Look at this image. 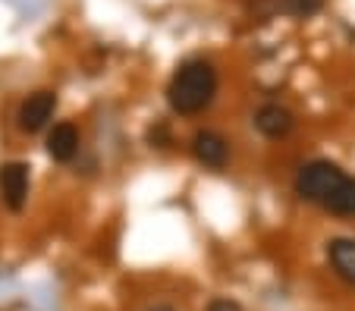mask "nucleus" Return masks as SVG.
Listing matches in <instances>:
<instances>
[{
  "mask_svg": "<svg viewBox=\"0 0 355 311\" xmlns=\"http://www.w3.org/2000/svg\"><path fill=\"white\" fill-rule=\"evenodd\" d=\"M54 110H57L54 91H35L19 107V129L22 132H38V129L47 126V120L54 116Z\"/></svg>",
  "mask_w": 355,
  "mask_h": 311,
  "instance_id": "3",
  "label": "nucleus"
},
{
  "mask_svg": "<svg viewBox=\"0 0 355 311\" xmlns=\"http://www.w3.org/2000/svg\"><path fill=\"white\" fill-rule=\"evenodd\" d=\"M0 195L7 202L10 211H22L28 198V167L19 161L3 163L0 167Z\"/></svg>",
  "mask_w": 355,
  "mask_h": 311,
  "instance_id": "4",
  "label": "nucleus"
},
{
  "mask_svg": "<svg viewBox=\"0 0 355 311\" xmlns=\"http://www.w3.org/2000/svg\"><path fill=\"white\" fill-rule=\"evenodd\" d=\"M155 311H173V308H170V305H161V308H155Z\"/></svg>",
  "mask_w": 355,
  "mask_h": 311,
  "instance_id": "12",
  "label": "nucleus"
},
{
  "mask_svg": "<svg viewBox=\"0 0 355 311\" xmlns=\"http://www.w3.org/2000/svg\"><path fill=\"white\" fill-rule=\"evenodd\" d=\"M208 311H242L236 302H230V299H214V302L208 305Z\"/></svg>",
  "mask_w": 355,
  "mask_h": 311,
  "instance_id": "11",
  "label": "nucleus"
},
{
  "mask_svg": "<svg viewBox=\"0 0 355 311\" xmlns=\"http://www.w3.org/2000/svg\"><path fill=\"white\" fill-rule=\"evenodd\" d=\"M324 208L334 211V214H355V179H349L346 176V183H343L340 189L327 198Z\"/></svg>",
  "mask_w": 355,
  "mask_h": 311,
  "instance_id": "9",
  "label": "nucleus"
},
{
  "mask_svg": "<svg viewBox=\"0 0 355 311\" xmlns=\"http://www.w3.org/2000/svg\"><path fill=\"white\" fill-rule=\"evenodd\" d=\"M192 154L198 157L205 167L211 170H223L230 161V142L220 132H211V129H201L192 139Z\"/></svg>",
  "mask_w": 355,
  "mask_h": 311,
  "instance_id": "5",
  "label": "nucleus"
},
{
  "mask_svg": "<svg viewBox=\"0 0 355 311\" xmlns=\"http://www.w3.org/2000/svg\"><path fill=\"white\" fill-rule=\"evenodd\" d=\"M324 7V0H280V10L293 19H309Z\"/></svg>",
  "mask_w": 355,
  "mask_h": 311,
  "instance_id": "10",
  "label": "nucleus"
},
{
  "mask_svg": "<svg viewBox=\"0 0 355 311\" xmlns=\"http://www.w3.org/2000/svg\"><path fill=\"white\" fill-rule=\"evenodd\" d=\"M217 95V69L208 60H189L173 73L167 85V101L173 114L195 116L205 107H211Z\"/></svg>",
  "mask_w": 355,
  "mask_h": 311,
  "instance_id": "1",
  "label": "nucleus"
},
{
  "mask_svg": "<svg viewBox=\"0 0 355 311\" xmlns=\"http://www.w3.org/2000/svg\"><path fill=\"white\" fill-rule=\"evenodd\" d=\"M343 183H346V173L330 161H311L295 173V192L305 202H318V204H327V198Z\"/></svg>",
  "mask_w": 355,
  "mask_h": 311,
  "instance_id": "2",
  "label": "nucleus"
},
{
  "mask_svg": "<svg viewBox=\"0 0 355 311\" xmlns=\"http://www.w3.org/2000/svg\"><path fill=\"white\" fill-rule=\"evenodd\" d=\"M76 151H79V132H76V126L73 123H57L51 129V136H47V154L54 157V161L67 163L76 157Z\"/></svg>",
  "mask_w": 355,
  "mask_h": 311,
  "instance_id": "7",
  "label": "nucleus"
},
{
  "mask_svg": "<svg viewBox=\"0 0 355 311\" xmlns=\"http://www.w3.org/2000/svg\"><path fill=\"white\" fill-rule=\"evenodd\" d=\"M293 126H295L293 114L286 107H280V104H264L255 114V129L268 139H286L293 132Z\"/></svg>",
  "mask_w": 355,
  "mask_h": 311,
  "instance_id": "6",
  "label": "nucleus"
},
{
  "mask_svg": "<svg viewBox=\"0 0 355 311\" xmlns=\"http://www.w3.org/2000/svg\"><path fill=\"white\" fill-rule=\"evenodd\" d=\"M327 258L334 264L336 277L355 286V239H334L327 242Z\"/></svg>",
  "mask_w": 355,
  "mask_h": 311,
  "instance_id": "8",
  "label": "nucleus"
}]
</instances>
